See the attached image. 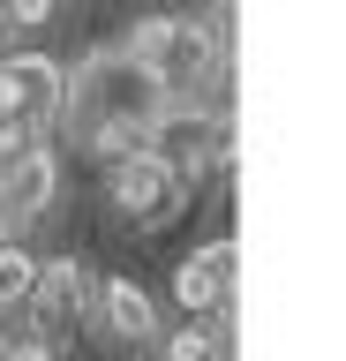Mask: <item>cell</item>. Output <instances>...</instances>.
I'll use <instances>...</instances> for the list:
<instances>
[{
  "mask_svg": "<svg viewBox=\"0 0 346 361\" xmlns=\"http://www.w3.org/2000/svg\"><path fill=\"white\" fill-rule=\"evenodd\" d=\"M61 8H68V0H8V8H0V38L8 45H38L53 23H61Z\"/></svg>",
  "mask_w": 346,
  "mask_h": 361,
  "instance_id": "cell-8",
  "label": "cell"
},
{
  "mask_svg": "<svg viewBox=\"0 0 346 361\" xmlns=\"http://www.w3.org/2000/svg\"><path fill=\"white\" fill-rule=\"evenodd\" d=\"M166 293H173V309H181V316L233 309V293H241V241H233V233H211V241L181 248L173 271H166Z\"/></svg>",
  "mask_w": 346,
  "mask_h": 361,
  "instance_id": "cell-5",
  "label": "cell"
},
{
  "mask_svg": "<svg viewBox=\"0 0 346 361\" xmlns=\"http://www.w3.org/2000/svg\"><path fill=\"white\" fill-rule=\"evenodd\" d=\"M61 53L53 45H0V121H23L53 143V113H61Z\"/></svg>",
  "mask_w": 346,
  "mask_h": 361,
  "instance_id": "cell-4",
  "label": "cell"
},
{
  "mask_svg": "<svg viewBox=\"0 0 346 361\" xmlns=\"http://www.w3.org/2000/svg\"><path fill=\"white\" fill-rule=\"evenodd\" d=\"M98 203H106V219L121 233H166L196 203V188L181 180V166L166 151H136V158H121V166L98 173Z\"/></svg>",
  "mask_w": 346,
  "mask_h": 361,
  "instance_id": "cell-1",
  "label": "cell"
},
{
  "mask_svg": "<svg viewBox=\"0 0 346 361\" xmlns=\"http://www.w3.org/2000/svg\"><path fill=\"white\" fill-rule=\"evenodd\" d=\"M0 324H8V301H0Z\"/></svg>",
  "mask_w": 346,
  "mask_h": 361,
  "instance_id": "cell-9",
  "label": "cell"
},
{
  "mask_svg": "<svg viewBox=\"0 0 346 361\" xmlns=\"http://www.w3.org/2000/svg\"><path fill=\"white\" fill-rule=\"evenodd\" d=\"M61 196H68V158L53 151V143L23 151L16 166H0V203L16 211V226H23L30 248H38V233L61 219Z\"/></svg>",
  "mask_w": 346,
  "mask_h": 361,
  "instance_id": "cell-6",
  "label": "cell"
},
{
  "mask_svg": "<svg viewBox=\"0 0 346 361\" xmlns=\"http://www.w3.org/2000/svg\"><path fill=\"white\" fill-rule=\"evenodd\" d=\"M38 264H46V248H30V241H0V301L8 309H23L30 286H38Z\"/></svg>",
  "mask_w": 346,
  "mask_h": 361,
  "instance_id": "cell-7",
  "label": "cell"
},
{
  "mask_svg": "<svg viewBox=\"0 0 346 361\" xmlns=\"http://www.w3.org/2000/svg\"><path fill=\"white\" fill-rule=\"evenodd\" d=\"M0 8H8V0H0Z\"/></svg>",
  "mask_w": 346,
  "mask_h": 361,
  "instance_id": "cell-10",
  "label": "cell"
},
{
  "mask_svg": "<svg viewBox=\"0 0 346 361\" xmlns=\"http://www.w3.org/2000/svg\"><path fill=\"white\" fill-rule=\"evenodd\" d=\"M166 331L159 316V293L143 286L136 271H98V293H91V338L113 346V354H151Z\"/></svg>",
  "mask_w": 346,
  "mask_h": 361,
  "instance_id": "cell-3",
  "label": "cell"
},
{
  "mask_svg": "<svg viewBox=\"0 0 346 361\" xmlns=\"http://www.w3.org/2000/svg\"><path fill=\"white\" fill-rule=\"evenodd\" d=\"M91 293H98V271L83 264V248H53L46 264H38V286H30V324L46 338L53 354H68L75 338L91 331Z\"/></svg>",
  "mask_w": 346,
  "mask_h": 361,
  "instance_id": "cell-2",
  "label": "cell"
}]
</instances>
